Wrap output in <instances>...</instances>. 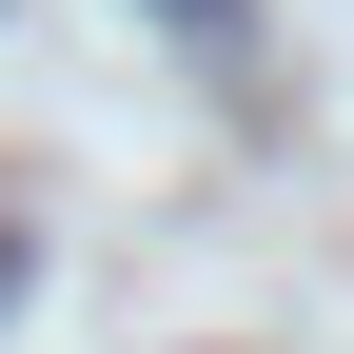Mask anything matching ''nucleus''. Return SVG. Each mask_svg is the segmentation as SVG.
Returning a JSON list of instances; mask_svg holds the SVG:
<instances>
[{"instance_id": "nucleus-1", "label": "nucleus", "mask_w": 354, "mask_h": 354, "mask_svg": "<svg viewBox=\"0 0 354 354\" xmlns=\"http://www.w3.org/2000/svg\"><path fill=\"white\" fill-rule=\"evenodd\" d=\"M138 20H158L197 79H256V0H138Z\"/></svg>"}]
</instances>
